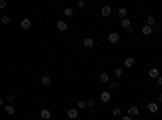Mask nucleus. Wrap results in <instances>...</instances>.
Wrapping results in <instances>:
<instances>
[{
  "mask_svg": "<svg viewBox=\"0 0 162 120\" xmlns=\"http://www.w3.org/2000/svg\"><path fill=\"white\" fill-rule=\"evenodd\" d=\"M118 39H120V34H118V33H110V34L107 36V41H109V42H112V44L118 42Z\"/></svg>",
  "mask_w": 162,
  "mask_h": 120,
  "instance_id": "obj_1",
  "label": "nucleus"
},
{
  "mask_svg": "<svg viewBox=\"0 0 162 120\" xmlns=\"http://www.w3.org/2000/svg\"><path fill=\"white\" fill-rule=\"evenodd\" d=\"M110 13H112V8H110L109 5H104V7H102V10H101V15L107 18V16H110Z\"/></svg>",
  "mask_w": 162,
  "mask_h": 120,
  "instance_id": "obj_2",
  "label": "nucleus"
},
{
  "mask_svg": "<svg viewBox=\"0 0 162 120\" xmlns=\"http://www.w3.org/2000/svg\"><path fill=\"white\" fill-rule=\"evenodd\" d=\"M148 110H149V112H152V114H156L157 110H159V104H156V102H149V104H148Z\"/></svg>",
  "mask_w": 162,
  "mask_h": 120,
  "instance_id": "obj_3",
  "label": "nucleus"
},
{
  "mask_svg": "<svg viewBox=\"0 0 162 120\" xmlns=\"http://www.w3.org/2000/svg\"><path fill=\"white\" fill-rule=\"evenodd\" d=\"M21 28H23V29H29V28H31V20H29V18L21 20Z\"/></svg>",
  "mask_w": 162,
  "mask_h": 120,
  "instance_id": "obj_4",
  "label": "nucleus"
},
{
  "mask_svg": "<svg viewBox=\"0 0 162 120\" xmlns=\"http://www.w3.org/2000/svg\"><path fill=\"white\" fill-rule=\"evenodd\" d=\"M101 101H102V102H109V101H110V93H109V91L101 93Z\"/></svg>",
  "mask_w": 162,
  "mask_h": 120,
  "instance_id": "obj_5",
  "label": "nucleus"
},
{
  "mask_svg": "<svg viewBox=\"0 0 162 120\" xmlns=\"http://www.w3.org/2000/svg\"><path fill=\"white\" fill-rule=\"evenodd\" d=\"M148 75H149L151 78H156V80H157V78L160 76V75H159V70H157V68H151V70L148 71Z\"/></svg>",
  "mask_w": 162,
  "mask_h": 120,
  "instance_id": "obj_6",
  "label": "nucleus"
},
{
  "mask_svg": "<svg viewBox=\"0 0 162 120\" xmlns=\"http://www.w3.org/2000/svg\"><path fill=\"white\" fill-rule=\"evenodd\" d=\"M41 117H42L44 120H50V110H49V109H42V110H41Z\"/></svg>",
  "mask_w": 162,
  "mask_h": 120,
  "instance_id": "obj_7",
  "label": "nucleus"
},
{
  "mask_svg": "<svg viewBox=\"0 0 162 120\" xmlns=\"http://www.w3.org/2000/svg\"><path fill=\"white\" fill-rule=\"evenodd\" d=\"M66 115H68V118H76L78 117V109H68Z\"/></svg>",
  "mask_w": 162,
  "mask_h": 120,
  "instance_id": "obj_8",
  "label": "nucleus"
},
{
  "mask_svg": "<svg viewBox=\"0 0 162 120\" xmlns=\"http://www.w3.org/2000/svg\"><path fill=\"white\" fill-rule=\"evenodd\" d=\"M138 114H139V109H138V107L133 106V107L128 109V115H130V117H135V115H138Z\"/></svg>",
  "mask_w": 162,
  "mask_h": 120,
  "instance_id": "obj_9",
  "label": "nucleus"
},
{
  "mask_svg": "<svg viewBox=\"0 0 162 120\" xmlns=\"http://www.w3.org/2000/svg\"><path fill=\"white\" fill-rule=\"evenodd\" d=\"M122 20H127V8L125 7H122V8H118V13H117Z\"/></svg>",
  "mask_w": 162,
  "mask_h": 120,
  "instance_id": "obj_10",
  "label": "nucleus"
},
{
  "mask_svg": "<svg viewBox=\"0 0 162 120\" xmlns=\"http://www.w3.org/2000/svg\"><path fill=\"white\" fill-rule=\"evenodd\" d=\"M141 31H143V34H144V36H149V34H152V26H148V24H146V26H143Z\"/></svg>",
  "mask_w": 162,
  "mask_h": 120,
  "instance_id": "obj_11",
  "label": "nucleus"
},
{
  "mask_svg": "<svg viewBox=\"0 0 162 120\" xmlns=\"http://www.w3.org/2000/svg\"><path fill=\"white\" fill-rule=\"evenodd\" d=\"M133 63H135V59H133V57H127V59H125V67H127V68H131Z\"/></svg>",
  "mask_w": 162,
  "mask_h": 120,
  "instance_id": "obj_12",
  "label": "nucleus"
},
{
  "mask_svg": "<svg viewBox=\"0 0 162 120\" xmlns=\"http://www.w3.org/2000/svg\"><path fill=\"white\" fill-rule=\"evenodd\" d=\"M83 44H84V47H94V39L86 38V39L83 41Z\"/></svg>",
  "mask_w": 162,
  "mask_h": 120,
  "instance_id": "obj_13",
  "label": "nucleus"
},
{
  "mask_svg": "<svg viewBox=\"0 0 162 120\" xmlns=\"http://www.w3.org/2000/svg\"><path fill=\"white\" fill-rule=\"evenodd\" d=\"M57 28H59L60 31H66V28H68V24H66L65 21H59V23H57Z\"/></svg>",
  "mask_w": 162,
  "mask_h": 120,
  "instance_id": "obj_14",
  "label": "nucleus"
},
{
  "mask_svg": "<svg viewBox=\"0 0 162 120\" xmlns=\"http://www.w3.org/2000/svg\"><path fill=\"white\" fill-rule=\"evenodd\" d=\"M5 112L8 114V115H13L15 114V107L10 104V106H5Z\"/></svg>",
  "mask_w": 162,
  "mask_h": 120,
  "instance_id": "obj_15",
  "label": "nucleus"
},
{
  "mask_svg": "<svg viewBox=\"0 0 162 120\" xmlns=\"http://www.w3.org/2000/svg\"><path fill=\"white\" fill-rule=\"evenodd\" d=\"M122 26L125 28V29H130V28H131V21L128 20V18H127V20H122Z\"/></svg>",
  "mask_w": 162,
  "mask_h": 120,
  "instance_id": "obj_16",
  "label": "nucleus"
},
{
  "mask_svg": "<svg viewBox=\"0 0 162 120\" xmlns=\"http://www.w3.org/2000/svg\"><path fill=\"white\" fill-rule=\"evenodd\" d=\"M41 81H42V85H44V86H49L50 83H52V80H50L49 76H42V80H41Z\"/></svg>",
  "mask_w": 162,
  "mask_h": 120,
  "instance_id": "obj_17",
  "label": "nucleus"
},
{
  "mask_svg": "<svg viewBox=\"0 0 162 120\" xmlns=\"http://www.w3.org/2000/svg\"><path fill=\"white\" fill-rule=\"evenodd\" d=\"M63 15H65V16H71V15H73V8H71V7H66L65 12H63Z\"/></svg>",
  "mask_w": 162,
  "mask_h": 120,
  "instance_id": "obj_18",
  "label": "nucleus"
},
{
  "mask_svg": "<svg viewBox=\"0 0 162 120\" xmlns=\"http://www.w3.org/2000/svg\"><path fill=\"white\" fill-rule=\"evenodd\" d=\"M86 106H88L86 101H78V102H76V107H78V109H84Z\"/></svg>",
  "mask_w": 162,
  "mask_h": 120,
  "instance_id": "obj_19",
  "label": "nucleus"
},
{
  "mask_svg": "<svg viewBox=\"0 0 162 120\" xmlns=\"http://www.w3.org/2000/svg\"><path fill=\"white\" fill-rule=\"evenodd\" d=\"M101 81L102 83H109V75L107 73H101Z\"/></svg>",
  "mask_w": 162,
  "mask_h": 120,
  "instance_id": "obj_20",
  "label": "nucleus"
},
{
  "mask_svg": "<svg viewBox=\"0 0 162 120\" xmlns=\"http://www.w3.org/2000/svg\"><path fill=\"white\" fill-rule=\"evenodd\" d=\"M156 20H154V16H148V26H154Z\"/></svg>",
  "mask_w": 162,
  "mask_h": 120,
  "instance_id": "obj_21",
  "label": "nucleus"
},
{
  "mask_svg": "<svg viewBox=\"0 0 162 120\" xmlns=\"http://www.w3.org/2000/svg\"><path fill=\"white\" fill-rule=\"evenodd\" d=\"M2 23H3V24H10V18H8L7 15H3V16H2Z\"/></svg>",
  "mask_w": 162,
  "mask_h": 120,
  "instance_id": "obj_22",
  "label": "nucleus"
},
{
  "mask_svg": "<svg viewBox=\"0 0 162 120\" xmlns=\"http://www.w3.org/2000/svg\"><path fill=\"white\" fill-rule=\"evenodd\" d=\"M88 107H94V106H96V101H94V99H88Z\"/></svg>",
  "mask_w": 162,
  "mask_h": 120,
  "instance_id": "obj_23",
  "label": "nucleus"
},
{
  "mask_svg": "<svg viewBox=\"0 0 162 120\" xmlns=\"http://www.w3.org/2000/svg\"><path fill=\"white\" fill-rule=\"evenodd\" d=\"M115 75H117V76H122V75H123V68H120V67L115 68Z\"/></svg>",
  "mask_w": 162,
  "mask_h": 120,
  "instance_id": "obj_24",
  "label": "nucleus"
},
{
  "mask_svg": "<svg viewBox=\"0 0 162 120\" xmlns=\"http://www.w3.org/2000/svg\"><path fill=\"white\" fill-rule=\"evenodd\" d=\"M109 88H110V89H115V88H117V83H115V81H109Z\"/></svg>",
  "mask_w": 162,
  "mask_h": 120,
  "instance_id": "obj_25",
  "label": "nucleus"
},
{
  "mask_svg": "<svg viewBox=\"0 0 162 120\" xmlns=\"http://www.w3.org/2000/svg\"><path fill=\"white\" fill-rule=\"evenodd\" d=\"M7 101H8V102L12 104L13 101H15V96H13V94H8V96H7Z\"/></svg>",
  "mask_w": 162,
  "mask_h": 120,
  "instance_id": "obj_26",
  "label": "nucleus"
},
{
  "mask_svg": "<svg viewBox=\"0 0 162 120\" xmlns=\"http://www.w3.org/2000/svg\"><path fill=\"white\" fill-rule=\"evenodd\" d=\"M120 114H122V110H120V109H113V115H117V117H118Z\"/></svg>",
  "mask_w": 162,
  "mask_h": 120,
  "instance_id": "obj_27",
  "label": "nucleus"
},
{
  "mask_svg": "<svg viewBox=\"0 0 162 120\" xmlns=\"http://www.w3.org/2000/svg\"><path fill=\"white\" fill-rule=\"evenodd\" d=\"M7 7V2H5V0H2V2H0V8H5Z\"/></svg>",
  "mask_w": 162,
  "mask_h": 120,
  "instance_id": "obj_28",
  "label": "nucleus"
},
{
  "mask_svg": "<svg viewBox=\"0 0 162 120\" xmlns=\"http://www.w3.org/2000/svg\"><path fill=\"white\" fill-rule=\"evenodd\" d=\"M156 81H157V85H159V86H162V76H159Z\"/></svg>",
  "mask_w": 162,
  "mask_h": 120,
  "instance_id": "obj_29",
  "label": "nucleus"
},
{
  "mask_svg": "<svg viewBox=\"0 0 162 120\" xmlns=\"http://www.w3.org/2000/svg\"><path fill=\"white\" fill-rule=\"evenodd\" d=\"M84 7V2H83V0H80V2H78V8H83Z\"/></svg>",
  "mask_w": 162,
  "mask_h": 120,
  "instance_id": "obj_30",
  "label": "nucleus"
},
{
  "mask_svg": "<svg viewBox=\"0 0 162 120\" xmlns=\"http://www.w3.org/2000/svg\"><path fill=\"white\" fill-rule=\"evenodd\" d=\"M122 120H133V117H130V115L128 117H122Z\"/></svg>",
  "mask_w": 162,
  "mask_h": 120,
  "instance_id": "obj_31",
  "label": "nucleus"
},
{
  "mask_svg": "<svg viewBox=\"0 0 162 120\" xmlns=\"http://www.w3.org/2000/svg\"><path fill=\"white\" fill-rule=\"evenodd\" d=\"M159 102H162V93L159 94Z\"/></svg>",
  "mask_w": 162,
  "mask_h": 120,
  "instance_id": "obj_32",
  "label": "nucleus"
},
{
  "mask_svg": "<svg viewBox=\"0 0 162 120\" xmlns=\"http://www.w3.org/2000/svg\"><path fill=\"white\" fill-rule=\"evenodd\" d=\"M101 120H107V118H101Z\"/></svg>",
  "mask_w": 162,
  "mask_h": 120,
  "instance_id": "obj_33",
  "label": "nucleus"
}]
</instances>
